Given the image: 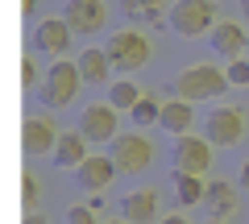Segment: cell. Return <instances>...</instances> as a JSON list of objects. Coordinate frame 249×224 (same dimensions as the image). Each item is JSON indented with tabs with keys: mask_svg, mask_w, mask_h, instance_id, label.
Returning <instances> with one entry per match:
<instances>
[{
	"mask_svg": "<svg viewBox=\"0 0 249 224\" xmlns=\"http://www.w3.org/2000/svg\"><path fill=\"white\" fill-rule=\"evenodd\" d=\"M241 13H245V17H241V21H245V25H249V0H245V4H241Z\"/></svg>",
	"mask_w": 249,
	"mask_h": 224,
	"instance_id": "31",
	"label": "cell"
},
{
	"mask_svg": "<svg viewBox=\"0 0 249 224\" xmlns=\"http://www.w3.org/2000/svg\"><path fill=\"white\" fill-rule=\"evenodd\" d=\"M62 17H67V25L75 34H100L108 25V4L104 0H67Z\"/></svg>",
	"mask_w": 249,
	"mask_h": 224,
	"instance_id": "13",
	"label": "cell"
},
{
	"mask_svg": "<svg viewBox=\"0 0 249 224\" xmlns=\"http://www.w3.org/2000/svg\"><path fill=\"white\" fill-rule=\"evenodd\" d=\"M204 224H224V220H212V216H208V220H204Z\"/></svg>",
	"mask_w": 249,
	"mask_h": 224,
	"instance_id": "33",
	"label": "cell"
},
{
	"mask_svg": "<svg viewBox=\"0 0 249 224\" xmlns=\"http://www.w3.org/2000/svg\"><path fill=\"white\" fill-rule=\"evenodd\" d=\"M229 87H232L229 71L216 67V63H187L183 71L170 79V96L191 100V104H212V100H220Z\"/></svg>",
	"mask_w": 249,
	"mask_h": 224,
	"instance_id": "1",
	"label": "cell"
},
{
	"mask_svg": "<svg viewBox=\"0 0 249 224\" xmlns=\"http://www.w3.org/2000/svg\"><path fill=\"white\" fill-rule=\"evenodd\" d=\"M67 224H104V220H100L88 204H75V207H67Z\"/></svg>",
	"mask_w": 249,
	"mask_h": 224,
	"instance_id": "26",
	"label": "cell"
},
{
	"mask_svg": "<svg viewBox=\"0 0 249 224\" xmlns=\"http://www.w3.org/2000/svg\"><path fill=\"white\" fill-rule=\"evenodd\" d=\"M21 207H25V216L42 207V183H37V174H34V171L21 174Z\"/></svg>",
	"mask_w": 249,
	"mask_h": 224,
	"instance_id": "24",
	"label": "cell"
},
{
	"mask_svg": "<svg viewBox=\"0 0 249 224\" xmlns=\"http://www.w3.org/2000/svg\"><path fill=\"white\" fill-rule=\"evenodd\" d=\"M21 224H50V220H46V216H42V212H29V216H25V220H21Z\"/></svg>",
	"mask_w": 249,
	"mask_h": 224,
	"instance_id": "28",
	"label": "cell"
},
{
	"mask_svg": "<svg viewBox=\"0 0 249 224\" xmlns=\"http://www.w3.org/2000/svg\"><path fill=\"white\" fill-rule=\"evenodd\" d=\"M204 137L216 150H232L245 141V112L237 104H212L204 112Z\"/></svg>",
	"mask_w": 249,
	"mask_h": 224,
	"instance_id": "5",
	"label": "cell"
},
{
	"mask_svg": "<svg viewBox=\"0 0 249 224\" xmlns=\"http://www.w3.org/2000/svg\"><path fill=\"white\" fill-rule=\"evenodd\" d=\"M121 216L129 224H158L162 220V199L154 187H137L129 195H121Z\"/></svg>",
	"mask_w": 249,
	"mask_h": 224,
	"instance_id": "14",
	"label": "cell"
},
{
	"mask_svg": "<svg viewBox=\"0 0 249 224\" xmlns=\"http://www.w3.org/2000/svg\"><path fill=\"white\" fill-rule=\"evenodd\" d=\"M170 191H175L178 207H204L208 179L204 174H187V171H170Z\"/></svg>",
	"mask_w": 249,
	"mask_h": 224,
	"instance_id": "18",
	"label": "cell"
},
{
	"mask_svg": "<svg viewBox=\"0 0 249 224\" xmlns=\"http://www.w3.org/2000/svg\"><path fill=\"white\" fill-rule=\"evenodd\" d=\"M108 154H112V162H116L121 174H145L154 166V141L145 137V129L121 133L112 145H108Z\"/></svg>",
	"mask_w": 249,
	"mask_h": 224,
	"instance_id": "6",
	"label": "cell"
},
{
	"mask_svg": "<svg viewBox=\"0 0 249 224\" xmlns=\"http://www.w3.org/2000/svg\"><path fill=\"white\" fill-rule=\"evenodd\" d=\"M75 129H79L91 145H112L116 137L124 133V129H121V108H112L108 100H96V104H88L79 112Z\"/></svg>",
	"mask_w": 249,
	"mask_h": 224,
	"instance_id": "7",
	"label": "cell"
},
{
	"mask_svg": "<svg viewBox=\"0 0 249 224\" xmlns=\"http://www.w3.org/2000/svg\"><path fill=\"white\" fill-rule=\"evenodd\" d=\"M104 224H129V220H124V216H116V220H104Z\"/></svg>",
	"mask_w": 249,
	"mask_h": 224,
	"instance_id": "32",
	"label": "cell"
},
{
	"mask_svg": "<svg viewBox=\"0 0 249 224\" xmlns=\"http://www.w3.org/2000/svg\"><path fill=\"white\" fill-rule=\"evenodd\" d=\"M158 129H162V133H170V137L191 133V129H196V104H191V100H178V96L162 100V121H158Z\"/></svg>",
	"mask_w": 249,
	"mask_h": 224,
	"instance_id": "17",
	"label": "cell"
},
{
	"mask_svg": "<svg viewBox=\"0 0 249 224\" xmlns=\"http://www.w3.org/2000/svg\"><path fill=\"white\" fill-rule=\"evenodd\" d=\"M158 224H191V220H187V216H178V212H175V216H166V220H158Z\"/></svg>",
	"mask_w": 249,
	"mask_h": 224,
	"instance_id": "29",
	"label": "cell"
},
{
	"mask_svg": "<svg viewBox=\"0 0 249 224\" xmlns=\"http://www.w3.org/2000/svg\"><path fill=\"white\" fill-rule=\"evenodd\" d=\"M212 158H216V145L208 141L204 133H183L170 141V166L187 174H208L212 171Z\"/></svg>",
	"mask_w": 249,
	"mask_h": 224,
	"instance_id": "8",
	"label": "cell"
},
{
	"mask_svg": "<svg viewBox=\"0 0 249 224\" xmlns=\"http://www.w3.org/2000/svg\"><path fill=\"white\" fill-rule=\"evenodd\" d=\"M83 87H88V83H83L79 63H75V58H54V63L46 67V79H42V87H37V100H42L46 108H71Z\"/></svg>",
	"mask_w": 249,
	"mask_h": 224,
	"instance_id": "3",
	"label": "cell"
},
{
	"mask_svg": "<svg viewBox=\"0 0 249 224\" xmlns=\"http://www.w3.org/2000/svg\"><path fill=\"white\" fill-rule=\"evenodd\" d=\"M42 79H46V71H42V63L34 58V50H25L21 54V91H34V87H42Z\"/></svg>",
	"mask_w": 249,
	"mask_h": 224,
	"instance_id": "23",
	"label": "cell"
},
{
	"mask_svg": "<svg viewBox=\"0 0 249 224\" xmlns=\"http://www.w3.org/2000/svg\"><path fill=\"white\" fill-rule=\"evenodd\" d=\"M129 117H133V129H154V125L162 121V100H154L150 91H145V96L137 100V108L129 112Z\"/></svg>",
	"mask_w": 249,
	"mask_h": 224,
	"instance_id": "22",
	"label": "cell"
},
{
	"mask_svg": "<svg viewBox=\"0 0 249 224\" xmlns=\"http://www.w3.org/2000/svg\"><path fill=\"white\" fill-rule=\"evenodd\" d=\"M88 154H91V141L88 137L79 133V129H62L58 133V145H54V166H58V171H79L83 162H88Z\"/></svg>",
	"mask_w": 249,
	"mask_h": 224,
	"instance_id": "15",
	"label": "cell"
},
{
	"mask_svg": "<svg viewBox=\"0 0 249 224\" xmlns=\"http://www.w3.org/2000/svg\"><path fill=\"white\" fill-rule=\"evenodd\" d=\"M124 13H129V17H133V25H142V29L170 25L166 0H124Z\"/></svg>",
	"mask_w": 249,
	"mask_h": 224,
	"instance_id": "20",
	"label": "cell"
},
{
	"mask_svg": "<svg viewBox=\"0 0 249 224\" xmlns=\"http://www.w3.org/2000/svg\"><path fill=\"white\" fill-rule=\"evenodd\" d=\"M204 212L212 216V220H229V216L237 212V191H232V183H224V179H208Z\"/></svg>",
	"mask_w": 249,
	"mask_h": 224,
	"instance_id": "19",
	"label": "cell"
},
{
	"mask_svg": "<svg viewBox=\"0 0 249 224\" xmlns=\"http://www.w3.org/2000/svg\"><path fill=\"white\" fill-rule=\"evenodd\" d=\"M224 71H229V83H232V87H249V54H245V58L224 63Z\"/></svg>",
	"mask_w": 249,
	"mask_h": 224,
	"instance_id": "25",
	"label": "cell"
},
{
	"mask_svg": "<svg viewBox=\"0 0 249 224\" xmlns=\"http://www.w3.org/2000/svg\"><path fill=\"white\" fill-rule=\"evenodd\" d=\"M37 4H42V0H21V13H25V17H29V13H34Z\"/></svg>",
	"mask_w": 249,
	"mask_h": 224,
	"instance_id": "30",
	"label": "cell"
},
{
	"mask_svg": "<svg viewBox=\"0 0 249 224\" xmlns=\"http://www.w3.org/2000/svg\"><path fill=\"white\" fill-rule=\"evenodd\" d=\"M75 42V29L67 25V17H42L34 25V54H46V58H67Z\"/></svg>",
	"mask_w": 249,
	"mask_h": 224,
	"instance_id": "10",
	"label": "cell"
},
{
	"mask_svg": "<svg viewBox=\"0 0 249 224\" xmlns=\"http://www.w3.org/2000/svg\"><path fill=\"white\" fill-rule=\"evenodd\" d=\"M142 96H145V91L133 83V75H121V79H112V83L104 87V100H108L112 108H121V112H133Z\"/></svg>",
	"mask_w": 249,
	"mask_h": 224,
	"instance_id": "21",
	"label": "cell"
},
{
	"mask_svg": "<svg viewBox=\"0 0 249 224\" xmlns=\"http://www.w3.org/2000/svg\"><path fill=\"white\" fill-rule=\"evenodd\" d=\"M208 46H212L216 58H224V63H232V58H245L249 54V25L245 21H216V29L208 34Z\"/></svg>",
	"mask_w": 249,
	"mask_h": 224,
	"instance_id": "11",
	"label": "cell"
},
{
	"mask_svg": "<svg viewBox=\"0 0 249 224\" xmlns=\"http://www.w3.org/2000/svg\"><path fill=\"white\" fill-rule=\"evenodd\" d=\"M108 58H112L116 75H137L142 67H150V54H154V42L142 25H124V29H112L104 42Z\"/></svg>",
	"mask_w": 249,
	"mask_h": 224,
	"instance_id": "2",
	"label": "cell"
},
{
	"mask_svg": "<svg viewBox=\"0 0 249 224\" xmlns=\"http://www.w3.org/2000/svg\"><path fill=\"white\" fill-rule=\"evenodd\" d=\"M58 133H62V129L54 125L50 117H25V121H21V154H25V162L54 158Z\"/></svg>",
	"mask_w": 249,
	"mask_h": 224,
	"instance_id": "9",
	"label": "cell"
},
{
	"mask_svg": "<svg viewBox=\"0 0 249 224\" xmlns=\"http://www.w3.org/2000/svg\"><path fill=\"white\" fill-rule=\"evenodd\" d=\"M75 63H79V71H83V83H91V87H108V83L116 79V67H112V58H108L104 46H88V50H79V54H75Z\"/></svg>",
	"mask_w": 249,
	"mask_h": 224,
	"instance_id": "16",
	"label": "cell"
},
{
	"mask_svg": "<svg viewBox=\"0 0 249 224\" xmlns=\"http://www.w3.org/2000/svg\"><path fill=\"white\" fill-rule=\"evenodd\" d=\"M220 21L216 13V0H175L170 4V29L187 42H196V37H208Z\"/></svg>",
	"mask_w": 249,
	"mask_h": 224,
	"instance_id": "4",
	"label": "cell"
},
{
	"mask_svg": "<svg viewBox=\"0 0 249 224\" xmlns=\"http://www.w3.org/2000/svg\"><path fill=\"white\" fill-rule=\"evenodd\" d=\"M116 174L121 171H116L112 154H88V162L75 171V187H79L83 195H104V191L112 187Z\"/></svg>",
	"mask_w": 249,
	"mask_h": 224,
	"instance_id": "12",
	"label": "cell"
},
{
	"mask_svg": "<svg viewBox=\"0 0 249 224\" xmlns=\"http://www.w3.org/2000/svg\"><path fill=\"white\" fill-rule=\"evenodd\" d=\"M237 187H241V191H245V195H249V158L241 162V174H237Z\"/></svg>",
	"mask_w": 249,
	"mask_h": 224,
	"instance_id": "27",
	"label": "cell"
}]
</instances>
